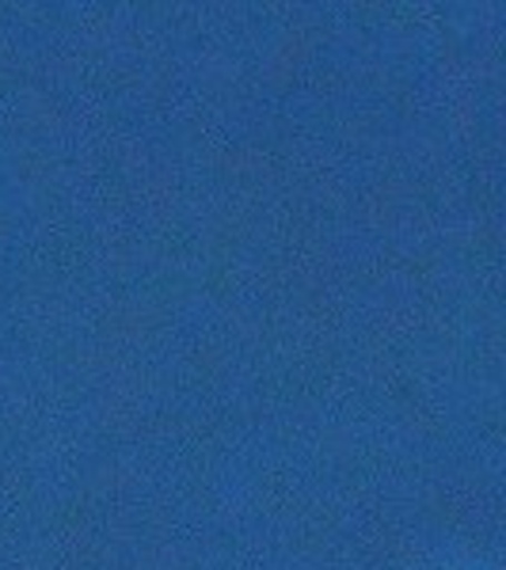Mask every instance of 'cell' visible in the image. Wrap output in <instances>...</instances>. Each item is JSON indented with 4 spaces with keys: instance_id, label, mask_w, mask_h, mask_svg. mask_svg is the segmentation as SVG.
Instances as JSON below:
<instances>
[]
</instances>
